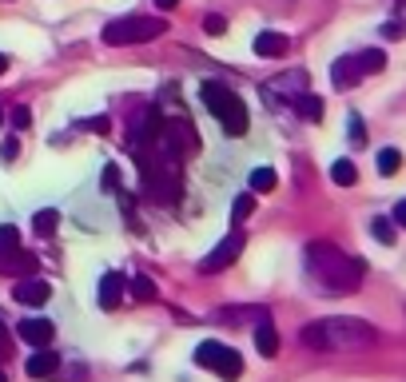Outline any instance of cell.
<instances>
[{
    "label": "cell",
    "instance_id": "6da1fadb",
    "mask_svg": "<svg viewBox=\"0 0 406 382\" xmlns=\"http://www.w3.org/2000/svg\"><path fill=\"white\" fill-rule=\"evenodd\" d=\"M307 271L315 275V283L327 295H351V291L363 287L366 267L355 255L339 251L335 243H311V247H307Z\"/></svg>",
    "mask_w": 406,
    "mask_h": 382
},
{
    "label": "cell",
    "instance_id": "7a4b0ae2",
    "mask_svg": "<svg viewBox=\"0 0 406 382\" xmlns=\"http://www.w3.org/2000/svg\"><path fill=\"white\" fill-rule=\"evenodd\" d=\"M299 342L307 351H366L375 346L378 334L371 322L351 319V315H335V319H319L299 331Z\"/></svg>",
    "mask_w": 406,
    "mask_h": 382
},
{
    "label": "cell",
    "instance_id": "3957f363",
    "mask_svg": "<svg viewBox=\"0 0 406 382\" xmlns=\"http://www.w3.org/2000/svg\"><path fill=\"white\" fill-rule=\"evenodd\" d=\"M199 96H203V104H207V111L227 128V136H243L247 131V104L239 100L231 88H224V84H215V80H203Z\"/></svg>",
    "mask_w": 406,
    "mask_h": 382
},
{
    "label": "cell",
    "instance_id": "277c9868",
    "mask_svg": "<svg viewBox=\"0 0 406 382\" xmlns=\"http://www.w3.org/2000/svg\"><path fill=\"white\" fill-rule=\"evenodd\" d=\"M160 32H168V24L160 16H136L132 12V16H120V21H112L104 28V44H112V48H120V44H148Z\"/></svg>",
    "mask_w": 406,
    "mask_h": 382
},
{
    "label": "cell",
    "instance_id": "5b68a950",
    "mask_svg": "<svg viewBox=\"0 0 406 382\" xmlns=\"http://www.w3.org/2000/svg\"><path fill=\"white\" fill-rule=\"evenodd\" d=\"M247 247V239H243V231H231L224 243H215L212 247V255L199 263V271L203 275H212V271H224V267H231L235 259H239V251Z\"/></svg>",
    "mask_w": 406,
    "mask_h": 382
},
{
    "label": "cell",
    "instance_id": "8992f818",
    "mask_svg": "<svg viewBox=\"0 0 406 382\" xmlns=\"http://www.w3.org/2000/svg\"><path fill=\"white\" fill-rule=\"evenodd\" d=\"M16 334H21L28 346H52V339H56V322L44 319V315H36V319H21L16 322Z\"/></svg>",
    "mask_w": 406,
    "mask_h": 382
},
{
    "label": "cell",
    "instance_id": "52a82bcc",
    "mask_svg": "<svg viewBox=\"0 0 406 382\" xmlns=\"http://www.w3.org/2000/svg\"><path fill=\"white\" fill-rule=\"evenodd\" d=\"M12 299L24 302V307H44V302L52 299V283L44 279H28V275H21V283L12 287Z\"/></svg>",
    "mask_w": 406,
    "mask_h": 382
},
{
    "label": "cell",
    "instance_id": "ba28073f",
    "mask_svg": "<svg viewBox=\"0 0 406 382\" xmlns=\"http://www.w3.org/2000/svg\"><path fill=\"white\" fill-rule=\"evenodd\" d=\"M24 371H28V378H52V374H60V354L48 346H36V354H28V362H24Z\"/></svg>",
    "mask_w": 406,
    "mask_h": 382
},
{
    "label": "cell",
    "instance_id": "9c48e42d",
    "mask_svg": "<svg viewBox=\"0 0 406 382\" xmlns=\"http://www.w3.org/2000/svg\"><path fill=\"white\" fill-rule=\"evenodd\" d=\"M36 255H24L21 247H0V275H32Z\"/></svg>",
    "mask_w": 406,
    "mask_h": 382
},
{
    "label": "cell",
    "instance_id": "30bf717a",
    "mask_svg": "<svg viewBox=\"0 0 406 382\" xmlns=\"http://www.w3.org/2000/svg\"><path fill=\"white\" fill-rule=\"evenodd\" d=\"M124 291H128V287H124V275H116V271L104 275V279H100V295H96L100 311H116V307L124 302Z\"/></svg>",
    "mask_w": 406,
    "mask_h": 382
},
{
    "label": "cell",
    "instance_id": "8fae6325",
    "mask_svg": "<svg viewBox=\"0 0 406 382\" xmlns=\"http://www.w3.org/2000/svg\"><path fill=\"white\" fill-rule=\"evenodd\" d=\"M291 40H287L283 32H259L255 36V56H263V60H283Z\"/></svg>",
    "mask_w": 406,
    "mask_h": 382
},
{
    "label": "cell",
    "instance_id": "7c38bea8",
    "mask_svg": "<svg viewBox=\"0 0 406 382\" xmlns=\"http://www.w3.org/2000/svg\"><path fill=\"white\" fill-rule=\"evenodd\" d=\"M358 80H363V68H358L355 56H343V60L331 64V84L335 88H355Z\"/></svg>",
    "mask_w": 406,
    "mask_h": 382
},
{
    "label": "cell",
    "instance_id": "4fadbf2b",
    "mask_svg": "<svg viewBox=\"0 0 406 382\" xmlns=\"http://www.w3.org/2000/svg\"><path fill=\"white\" fill-rule=\"evenodd\" d=\"M255 351L263 354V359H275V354H279V334H275L267 315L259 319V327H255Z\"/></svg>",
    "mask_w": 406,
    "mask_h": 382
},
{
    "label": "cell",
    "instance_id": "5bb4252c",
    "mask_svg": "<svg viewBox=\"0 0 406 382\" xmlns=\"http://www.w3.org/2000/svg\"><path fill=\"white\" fill-rule=\"evenodd\" d=\"M212 371L219 374V378H224V382H235V378H239V374H243V359H239V351H231V346H224V351H219V362H215Z\"/></svg>",
    "mask_w": 406,
    "mask_h": 382
},
{
    "label": "cell",
    "instance_id": "9a60e30c",
    "mask_svg": "<svg viewBox=\"0 0 406 382\" xmlns=\"http://www.w3.org/2000/svg\"><path fill=\"white\" fill-rule=\"evenodd\" d=\"M291 104L299 108V116H303V120H311V124L323 120V96H315V92H299Z\"/></svg>",
    "mask_w": 406,
    "mask_h": 382
},
{
    "label": "cell",
    "instance_id": "2e32d148",
    "mask_svg": "<svg viewBox=\"0 0 406 382\" xmlns=\"http://www.w3.org/2000/svg\"><path fill=\"white\" fill-rule=\"evenodd\" d=\"M56 223H60V215L52 212V207H44V212H36V219H32V231L40 235V239H52V235H56Z\"/></svg>",
    "mask_w": 406,
    "mask_h": 382
},
{
    "label": "cell",
    "instance_id": "e0dca14e",
    "mask_svg": "<svg viewBox=\"0 0 406 382\" xmlns=\"http://www.w3.org/2000/svg\"><path fill=\"white\" fill-rule=\"evenodd\" d=\"M219 351H224V342H215V339L199 342V346H195V366H207V371H212L215 362H219Z\"/></svg>",
    "mask_w": 406,
    "mask_h": 382
},
{
    "label": "cell",
    "instance_id": "ac0fdd59",
    "mask_svg": "<svg viewBox=\"0 0 406 382\" xmlns=\"http://www.w3.org/2000/svg\"><path fill=\"white\" fill-rule=\"evenodd\" d=\"M355 60H358V68H363V76H375V72H383V68H386V56H383L378 48H366V52H358Z\"/></svg>",
    "mask_w": 406,
    "mask_h": 382
},
{
    "label": "cell",
    "instance_id": "d6986e66",
    "mask_svg": "<svg viewBox=\"0 0 406 382\" xmlns=\"http://www.w3.org/2000/svg\"><path fill=\"white\" fill-rule=\"evenodd\" d=\"M375 163H378V175H395V171L402 168V151H398V148H383Z\"/></svg>",
    "mask_w": 406,
    "mask_h": 382
},
{
    "label": "cell",
    "instance_id": "ffe728a7",
    "mask_svg": "<svg viewBox=\"0 0 406 382\" xmlns=\"http://www.w3.org/2000/svg\"><path fill=\"white\" fill-rule=\"evenodd\" d=\"M371 235H375L383 247H390V243H395V219H386V215H375V219H371Z\"/></svg>",
    "mask_w": 406,
    "mask_h": 382
},
{
    "label": "cell",
    "instance_id": "44dd1931",
    "mask_svg": "<svg viewBox=\"0 0 406 382\" xmlns=\"http://www.w3.org/2000/svg\"><path fill=\"white\" fill-rule=\"evenodd\" d=\"M331 180L339 183V187H351V183L358 180V168L351 160H335V168H331Z\"/></svg>",
    "mask_w": 406,
    "mask_h": 382
},
{
    "label": "cell",
    "instance_id": "7402d4cb",
    "mask_svg": "<svg viewBox=\"0 0 406 382\" xmlns=\"http://www.w3.org/2000/svg\"><path fill=\"white\" fill-rule=\"evenodd\" d=\"M251 212H255V195H251V191H243V195L231 203V223H247V219H251Z\"/></svg>",
    "mask_w": 406,
    "mask_h": 382
},
{
    "label": "cell",
    "instance_id": "603a6c76",
    "mask_svg": "<svg viewBox=\"0 0 406 382\" xmlns=\"http://www.w3.org/2000/svg\"><path fill=\"white\" fill-rule=\"evenodd\" d=\"M247 183H251V191H275L279 175H275L271 168H255V171H251V180H247Z\"/></svg>",
    "mask_w": 406,
    "mask_h": 382
},
{
    "label": "cell",
    "instance_id": "cb8c5ba5",
    "mask_svg": "<svg viewBox=\"0 0 406 382\" xmlns=\"http://www.w3.org/2000/svg\"><path fill=\"white\" fill-rule=\"evenodd\" d=\"M132 295H136L140 302H152V299H155V283L148 279V275H140V279H136V287H132Z\"/></svg>",
    "mask_w": 406,
    "mask_h": 382
},
{
    "label": "cell",
    "instance_id": "d4e9b609",
    "mask_svg": "<svg viewBox=\"0 0 406 382\" xmlns=\"http://www.w3.org/2000/svg\"><path fill=\"white\" fill-rule=\"evenodd\" d=\"M346 128H351V143H366V128H363V116H358V111L346 116Z\"/></svg>",
    "mask_w": 406,
    "mask_h": 382
},
{
    "label": "cell",
    "instance_id": "484cf974",
    "mask_svg": "<svg viewBox=\"0 0 406 382\" xmlns=\"http://www.w3.org/2000/svg\"><path fill=\"white\" fill-rule=\"evenodd\" d=\"M100 187H104V191H116V187H120V163H108V168H104Z\"/></svg>",
    "mask_w": 406,
    "mask_h": 382
},
{
    "label": "cell",
    "instance_id": "4316f807",
    "mask_svg": "<svg viewBox=\"0 0 406 382\" xmlns=\"http://www.w3.org/2000/svg\"><path fill=\"white\" fill-rule=\"evenodd\" d=\"M9 120H12V128H16V131H28V128H32V111L21 104V108H12Z\"/></svg>",
    "mask_w": 406,
    "mask_h": 382
},
{
    "label": "cell",
    "instance_id": "83f0119b",
    "mask_svg": "<svg viewBox=\"0 0 406 382\" xmlns=\"http://www.w3.org/2000/svg\"><path fill=\"white\" fill-rule=\"evenodd\" d=\"M0 247H21V231H16L12 223H4V227H0Z\"/></svg>",
    "mask_w": 406,
    "mask_h": 382
},
{
    "label": "cell",
    "instance_id": "f1b7e54d",
    "mask_svg": "<svg viewBox=\"0 0 406 382\" xmlns=\"http://www.w3.org/2000/svg\"><path fill=\"white\" fill-rule=\"evenodd\" d=\"M383 36H386V40H402V36H406V21H386Z\"/></svg>",
    "mask_w": 406,
    "mask_h": 382
},
{
    "label": "cell",
    "instance_id": "f546056e",
    "mask_svg": "<svg viewBox=\"0 0 406 382\" xmlns=\"http://www.w3.org/2000/svg\"><path fill=\"white\" fill-rule=\"evenodd\" d=\"M203 28H207V36H224L227 21H224V16H207V21H203Z\"/></svg>",
    "mask_w": 406,
    "mask_h": 382
},
{
    "label": "cell",
    "instance_id": "4dcf8cb0",
    "mask_svg": "<svg viewBox=\"0 0 406 382\" xmlns=\"http://www.w3.org/2000/svg\"><path fill=\"white\" fill-rule=\"evenodd\" d=\"M84 128L96 131V136H108V131H112V120H108V116H96V120H88Z\"/></svg>",
    "mask_w": 406,
    "mask_h": 382
},
{
    "label": "cell",
    "instance_id": "1f68e13d",
    "mask_svg": "<svg viewBox=\"0 0 406 382\" xmlns=\"http://www.w3.org/2000/svg\"><path fill=\"white\" fill-rule=\"evenodd\" d=\"M16 151H21V143H16V140H4V148H0L4 163H12V160H16Z\"/></svg>",
    "mask_w": 406,
    "mask_h": 382
},
{
    "label": "cell",
    "instance_id": "d6a6232c",
    "mask_svg": "<svg viewBox=\"0 0 406 382\" xmlns=\"http://www.w3.org/2000/svg\"><path fill=\"white\" fill-rule=\"evenodd\" d=\"M390 219H395L398 227H406V200H398V203H395V215H390Z\"/></svg>",
    "mask_w": 406,
    "mask_h": 382
},
{
    "label": "cell",
    "instance_id": "836d02e7",
    "mask_svg": "<svg viewBox=\"0 0 406 382\" xmlns=\"http://www.w3.org/2000/svg\"><path fill=\"white\" fill-rule=\"evenodd\" d=\"M4 319V315H0ZM0 354H9V331H4V322H0Z\"/></svg>",
    "mask_w": 406,
    "mask_h": 382
},
{
    "label": "cell",
    "instance_id": "e575fe53",
    "mask_svg": "<svg viewBox=\"0 0 406 382\" xmlns=\"http://www.w3.org/2000/svg\"><path fill=\"white\" fill-rule=\"evenodd\" d=\"M152 4H155V9H163V12H172L175 4H180V0H152Z\"/></svg>",
    "mask_w": 406,
    "mask_h": 382
},
{
    "label": "cell",
    "instance_id": "d590c367",
    "mask_svg": "<svg viewBox=\"0 0 406 382\" xmlns=\"http://www.w3.org/2000/svg\"><path fill=\"white\" fill-rule=\"evenodd\" d=\"M4 68H9V56H4V52H0V72H4Z\"/></svg>",
    "mask_w": 406,
    "mask_h": 382
},
{
    "label": "cell",
    "instance_id": "8d00e7d4",
    "mask_svg": "<svg viewBox=\"0 0 406 382\" xmlns=\"http://www.w3.org/2000/svg\"><path fill=\"white\" fill-rule=\"evenodd\" d=\"M0 128H4V108H0Z\"/></svg>",
    "mask_w": 406,
    "mask_h": 382
},
{
    "label": "cell",
    "instance_id": "74e56055",
    "mask_svg": "<svg viewBox=\"0 0 406 382\" xmlns=\"http://www.w3.org/2000/svg\"><path fill=\"white\" fill-rule=\"evenodd\" d=\"M0 382H9V378H4V371H0Z\"/></svg>",
    "mask_w": 406,
    "mask_h": 382
}]
</instances>
